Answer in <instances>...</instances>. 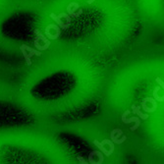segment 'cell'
Segmentation results:
<instances>
[{
    "label": "cell",
    "instance_id": "obj_1",
    "mask_svg": "<svg viewBox=\"0 0 164 164\" xmlns=\"http://www.w3.org/2000/svg\"><path fill=\"white\" fill-rule=\"evenodd\" d=\"M131 111L130 110H126L123 114H122V117H121V119H122V122L124 123V124H130V123H135V126H133V127H131V131H136L138 128V126L141 125V120H140V118H138V117H133V118H130V119H127L126 117H127L128 115H129V113H130Z\"/></svg>",
    "mask_w": 164,
    "mask_h": 164
},
{
    "label": "cell",
    "instance_id": "obj_2",
    "mask_svg": "<svg viewBox=\"0 0 164 164\" xmlns=\"http://www.w3.org/2000/svg\"><path fill=\"white\" fill-rule=\"evenodd\" d=\"M79 8H80L79 3L71 2L70 4L67 6V13H68V15H70L72 18L80 17L82 14H83V10H81Z\"/></svg>",
    "mask_w": 164,
    "mask_h": 164
},
{
    "label": "cell",
    "instance_id": "obj_3",
    "mask_svg": "<svg viewBox=\"0 0 164 164\" xmlns=\"http://www.w3.org/2000/svg\"><path fill=\"white\" fill-rule=\"evenodd\" d=\"M116 134H117V136H115V130H112L111 133H110V138H111V141L114 143L121 144V143H123L126 140H127V137L123 136L122 130L118 129V131H117Z\"/></svg>",
    "mask_w": 164,
    "mask_h": 164
},
{
    "label": "cell",
    "instance_id": "obj_4",
    "mask_svg": "<svg viewBox=\"0 0 164 164\" xmlns=\"http://www.w3.org/2000/svg\"><path fill=\"white\" fill-rule=\"evenodd\" d=\"M132 111L134 112V114H137L138 118L142 120H147L148 118V114H143L141 111V106H137V105H132Z\"/></svg>",
    "mask_w": 164,
    "mask_h": 164
},
{
    "label": "cell",
    "instance_id": "obj_5",
    "mask_svg": "<svg viewBox=\"0 0 164 164\" xmlns=\"http://www.w3.org/2000/svg\"><path fill=\"white\" fill-rule=\"evenodd\" d=\"M50 18H51L53 21H55V23L58 25L60 29H62V30H67V29H68V27L66 26V23H63L62 19L59 18L57 15H55V14L51 13V14H50Z\"/></svg>",
    "mask_w": 164,
    "mask_h": 164
},
{
    "label": "cell",
    "instance_id": "obj_6",
    "mask_svg": "<svg viewBox=\"0 0 164 164\" xmlns=\"http://www.w3.org/2000/svg\"><path fill=\"white\" fill-rule=\"evenodd\" d=\"M22 46H23L25 49H26L27 51H29L28 55H29V57H30V58L33 57L34 55H35V56H40V55H41V52L40 51V50H37V49H33V48L30 47V46L27 45H23Z\"/></svg>",
    "mask_w": 164,
    "mask_h": 164
},
{
    "label": "cell",
    "instance_id": "obj_7",
    "mask_svg": "<svg viewBox=\"0 0 164 164\" xmlns=\"http://www.w3.org/2000/svg\"><path fill=\"white\" fill-rule=\"evenodd\" d=\"M93 143L96 144V146L97 147V148L101 151V152L105 155V156H110L111 155V153H110V151L108 150V149H106L105 148H104V144H102L100 142H98L97 140H94L93 141Z\"/></svg>",
    "mask_w": 164,
    "mask_h": 164
},
{
    "label": "cell",
    "instance_id": "obj_8",
    "mask_svg": "<svg viewBox=\"0 0 164 164\" xmlns=\"http://www.w3.org/2000/svg\"><path fill=\"white\" fill-rule=\"evenodd\" d=\"M35 35H36L37 39H39L40 40H41L43 43H45V45H50V43H51V42L49 41V40L47 39V37H46L45 35H43L40 33V30L35 29Z\"/></svg>",
    "mask_w": 164,
    "mask_h": 164
},
{
    "label": "cell",
    "instance_id": "obj_9",
    "mask_svg": "<svg viewBox=\"0 0 164 164\" xmlns=\"http://www.w3.org/2000/svg\"><path fill=\"white\" fill-rule=\"evenodd\" d=\"M161 87H154V90H153V98L156 100V101H158V102H162L164 101V96H158V91H160Z\"/></svg>",
    "mask_w": 164,
    "mask_h": 164
},
{
    "label": "cell",
    "instance_id": "obj_10",
    "mask_svg": "<svg viewBox=\"0 0 164 164\" xmlns=\"http://www.w3.org/2000/svg\"><path fill=\"white\" fill-rule=\"evenodd\" d=\"M39 41H40V40L37 39V37H35V41H34V45H35V47L37 50H40V51H42V50H46V49H48V47L50 46L49 45H41Z\"/></svg>",
    "mask_w": 164,
    "mask_h": 164
},
{
    "label": "cell",
    "instance_id": "obj_11",
    "mask_svg": "<svg viewBox=\"0 0 164 164\" xmlns=\"http://www.w3.org/2000/svg\"><path fill=\"white\" fill-rule=\"evenodd\" d=\"M20 50H21V52H22V54H23V56H24L25 60H26L27 65H28V66H30V65H31V58L29 57V55H28V53H27V50L25 49L22 45L20 46Z\"/></svg>",
    "mask_w": 164,
    "mask_h": 164
},
{
    "label": "cell",
    "instance_id": "obj_12",
    "mask_svg": "<svg viewBox=\"0 0 164 164\" xmlns=\"http://www.w3.org/2000/svg\"><path fill=\"white\" fill-rule=\"evenodd\" d=\"M58 17L60 18H64L66 20V26L69 28L71 26V22H72V17L70 15H68V13H61L58 15Z\"/></svg>",
    "mask_w": 164,
    "mask_h": 164
},
{
    "label": "cell",
    "instance_id": "obj_13",
    "mask_svg": "<svg viewBox=\"0 0 164 164\" xmlns=\"http://www.w3.org/2000/svg\"><path fill=\"white\" fill-rule=\"evenodd\" d=\"M101 143H102V144H108V146L110 147V149H109L110 153H111V154L113 153V151H114V143H113L111 140H107V138H105V140H103V141L101 142Z\"/></svg>",
    "mask_w": 164,
    "mask_h": 164
},
{
    "label": "cell",
    "instance_id": "obj_14",
    "mask_svg": "<svg viewBox=\"0 0 164 164\" xmlns=\"http://www.w3.org/2000/svg\"><path fill=\"white\" fill-rule=\"evenodd\" d=\"M142 108L143 109L144 112L147 113H152V112H155V110L153 108H148V107L147 106V101H144V100L143 99L142 101Z\"/></svg>",
    "mask_w": 164,
    "mask_h": 164
},
{
    "label": "cell",
    "instance_id": "obj_15",
    "mask_svg": "<svg viewBox=\"0 0 164 164\" xmlns=\"http://www.w3.org/2000/svg\"><path fill=\"white\" fill-rule=\"evenodd\" d=\"M94 154H96V155L98 157V164L103 163V161H104V156H103V154H102L101 151H100V150H96V151H94Z\"/></svg>",
    "mask_w": 164,
    "mask_h": 164
},
{
    "label": "cell",
    "instance_id": "obj_16",
    "mask_svg": "<svg viewBox=\"0 0 164 164\" xmlns=\"http://www.w3.org/2000/svg\"><path fill=\"white\" fill-rule=\"evenodd\" d=\"M155 82H156L157 84L159 85V87H161V89H163V90H164V82H163V81H162L159 77H157V78L155 79Z\"/></svg>",
    "mask_w": 164,
    "mask_h": 164
},
{
    "label": "cell",
    "instance_id": "obj_17",
    "mask_svg": "<svg viewBox=\"0 0 164 164\" xmlns=\"http://www.w3.org/2000/svg\"><path fill=\"white\" fill-rule=\"evenodd\" d=\"M78 160H79V163L80 164H87V161L84 159V157L82 156V155H78Z\"/></svg>",
    "mask_w": 164,
    "mask_h": 164
},
{
    "label": "cell",
    "instance_id": "obj_18",
    "mask_svg": "<svg viewBox=\"0 0 164 164\" xmlns=\"http://www.w3.org/2000/svg\"><path fill=\"white\" fill-rule=\"evenodd\" d=\"M94 1H96V0H89V1H87V3H89V4H92Z\"/></svg>",
    "mask_w": 164,
    "mask_h": 164
}]
</instances>
